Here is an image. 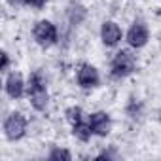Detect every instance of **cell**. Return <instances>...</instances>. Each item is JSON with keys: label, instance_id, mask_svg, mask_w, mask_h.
<instances>
[{"label": "cell", "instance_id": "1", "mask_svg": "<svg viewBox=\"0 0 161 161\" xmlns=\"http://www.w3.org/2000/svg\"><path fill=\"white\" fill-rule=\"evenodd\" d=\"M27 91H29V99L32 103V106L36 110H46L47 106V89H46V78L42 76V72H32L27 84Z\"/></svg>", "mask_w": 161, "mask_h": 161}, {"label": "cell", "instance_id": "8", "mask_svg": "<svg viewBox=\"0 0 161 161\" xmlns=\"http://www.w3.org/2000/svg\"><path fill=\"white\" fill-rule=\"evenodd\" d=\"M121 36H123V32H121V29H119L118 23H114V21H106V23H103L101 38H103V44H104V46H108V47L118 46L119 40H121Z\"/></svg>", "mask_w": 161, "mask_h": 161}, {"label": "cell", "instance_id": "15", "mask_svg": "<svg viewBox=\"0 0 161 161\" xmlns=\"http://www.w3.org/2000/svg\"><path fill=\"white\" fill-rule=\"evenodd\" d=\"M12 6H19V4H25V0H8Z\"/></svg>", "mask_w": 161, "mask_h": 161}, {"label": "cell", "instance_id": "13", "mask_svg": "<svg viewBox=\"0 0 161 161\" xmlns=\"http://www.w3.org/2000/svg\"><path fill=\"white\" fill-rule=\"evenodd\" d=\"M46 2H47V0H25V4H27V6H31V8H36V10L44 8V6H46Z\"/></svg>", "mask_w": 161, "mask_h": 161}, {"label": "cell", "instance_id": "9", "mask_svg": "<svg viewBox=\"0 0 161 161\" xmlns=\"http://www.w3.org/2000/svg\"><path fill=\"white\" fill-rule=\"evenodd\" d=\"M6 93L12 99H21L25 93V82H23V76L19 72H12L6 78Z\"/></svg>", "mask_w": 161, "mask_h": 161}, {"label": "cell", "instance_id": "11", "mask_svg": "<svg viewBox=\"0 0 161 161\" xmlns=\"http://www.w3.org/2000/svg\"><path fill=\"white\" fill-rule=\"evenodd\" d=\"M66 121L74 127V125H78V123H82V121H86V114H84V110L80 108V106H72V108H68L66 110Z\"/></svg>", "mask_w": 161, "mask_h": 161}, {"label": "cell", "instance_id": "7", "mask_svg": "<svg viewBox=\"0 0 161 161\" xmlns=\"http://www.w3.org/2000/svg\"><path fill=\"white\" fill-rule=\"evenodd\" d=\"M89 125H91V131L93 135L97 136H106L112 129V121H110V116L106 112H95L89 116Z\"/></svg>", "mask_w": 161, "mask_h": 161}, {"label": "cell", "instance_id": "2", "mask_svg": "<svg viewBox=\"0 0 161 161\" xmlns=\"http://www.w3.org/2000/svg\"><path fill=\"white\" fill-rule=\"evenodd\" d=\"M136 68V57L129 51V49H121L114 55L112 59V76L114 78H127L129 74H133Z\"/></svg>", "mask_w": 161, "mask_h": 161}, {"label": "cell", "instance_id": "10", "mask_svg": "<svg viewBox=\"0 0 161 161\" xmlns=\"http://www.w3.org/2000/svg\"><path fill=\"white\" fill-rule=\"evenodd\" d=\"M72 133H74L76 138H80L82 142H87V140L91 138V135H93L91 125H89V119H86V121H82V123L74 125V127H72Z\"/></svg>", "mask_w": 161, "mask_h": 161}, {"label": "cell", "instance_id": "12", "mask_svg": "<svg viewBox=\"0 0 161 161\" xmlns=\"http://www.w3.org/2000/svg\"><path fill=\"white\" fill-rule=\"evenodd\" d=\"M49 159H64V161H70V159H72V155H70V152H66V150L55 148V150L49 153Z\"/></svg>", "mask_w": 161, "mask_h": 161}, {"label": "cell", "instance_id": "3", "mask_svg": "<svg viewBox=\"0 0 161 161\" xmlns=\"http://www.w3.org/2000/svg\"><path fill=\"white\" fill-rule=\"evenodd\" d=\"M27 131V118L21 112H12L4 121V135L8 140H19Z\"/></svg>", "mask_w": 161, "mask_h": 161}, {"label": "cell", "instance_id": "6", "mask_svg": "<svg viewBox=\"0 0 161 161\" xmlns=\"http://www.w3.org/2000/svg\"><path fill=\"white\" fill-rule=\"evenodd\" d=\"M78 78V84L82 86L84 89H91V87H97L99 82H101V76H99V70L91 64H82L76 74Z\"/></svg>", "mask_w": 161, "mask_h": 161}, {"label": "cell", "instance_id": "4", "mask_svg": "<svg viewBox=\"0 0 161 161\" xmlns=\"http://www.w3.org/2000/svg\"><path fill=\"white\" fill-rule=\"evenodd\" d=\"M32 36L42 47H49L57 42V27L51 21H46V19L38 21L32 29Z\"/></svg>", "mask_w": 161, "mask_h": 161}, {"label": "cell", "instance_id": "14", "mask_svg": "<svg viewBox=\"0 0 161 161\" xmlns=\"http://www.w3.org/2000/svg\"><path fill=\"white\" fill-rule=\"evenodd\" d=\"M8 64H10V57H8L6 51H2V66H0V70H6Z\"/></svg>", "mask_w": 161, "mask_h": 161}, {"label": "cell", "instance_id": "5", "mask_svg": "<svg viewBox=\"0 0 161 161\" xmlns=\"http://www.w3.org/2000/svg\"><path fill=\"white\" fill-rule=\"evenodd\" d=\"M150 40V31L142 21H136L131 25L129 32H127V42L131 47H144Z\"/></svg>", "mask_w": 161, "mask_h": 161}]
</instances>
